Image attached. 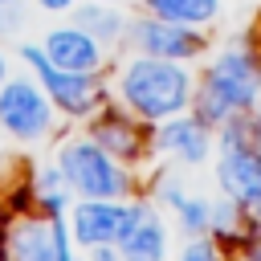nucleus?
Segmentation results:
<instances>
[{
  "label": "nucleus",
  "instance_id": "nucleus-7",
  "mask_svg": "<svg viewBox=\"0 0 261 261\" xmlns=\"http://www.w3.org/2000/svg\"><path fill=\"white\" fill-rule=\"evenodd\" d=\"M139 204H118V200H77L69 208V237L77 245H118L126 224L135 220Z\"/></svg>",
  "mask_w": 261,
  "mask_h": 261
},
{
  "label": "nucleus",
  "instance_id": "nucleus-12",
  "mask_svg": "<svg viewBox=\"0 0 261 261\" xmlns=\"http://www.w3.org/2000/svg\"><path fill=\"white\" fill-rule=\"evenodd\" d=\"M90 139H94L98 147H106L114 159H135V155H143L139 126H135L130 118H122V114H102V118L94 122Z\"/></svg>",
  "mask_w": 261,
  "mask_h": 261
},
{
  "label": "nucleus",
  "instance_id": "nucleus-20",
  "mask_svg": "<svg viewBox=\"0 0 261 261\" xmlns=\"http://www.w3.org/2000/svg\"><path fill=\"white\" fill-rule=\"evenodd\" d=\"M37 4H41L45 12H65V8H73L77 0H37Z\"/></svg>",
  "mask_w": 261,
  "mask_h": 261
},
{
  "label": "nucleus",
  "instance_id": "nucleus-16",
  "mask_svg": "<svg viewBox=\"0 0 261 261\" xmlns=\"http://www.w3.org/2000/svg\"><path fill=\"white\" fill-rule=\"evenodd\" d=\"M175 216H179V232H184V237H204V232L212 228V200H204V196H184V204L175 208Z\"/></svg>",
  "mask_w": 261,
  "mask_h": 261
},
{
  "label": "nucleus",
  "instance_id": "nucleus-15",
  "mask_svg": "<svg viewBox=\"0 0 261 261\" xmlns=\"http://www.w3.org/2000/svg\"><path fill=\"white\" fill-rule=\"evenodd\" d=\"M69 192H73V188L65 184V175H61L57 163H53V167L45 163V167L33 175V196L41 200V208H45L49 216H61V212L69 208Z\"/></svg>",
  "mask_w": 261,
  "mask_h": 261
},
{
  "label": "nucleus",
  "instance_id": "nucleus-23",
  "mask_svg": "<svg viewBox=\"0 0 261 261\" xmlns=\"http://www.w3.org/2000/svg\"><path fill=\"white\" fill-rule=\"evenodd\" d=\"M0 261H8V249H0Z\"/></svg>",
  "mask_w": 261,
  "mask_h": 261
},
{
  "label": "nucleus",
  "instance_id": "nucleus-25",
  "mask_svg": "<svg viewBox=\"0 0 261 261\" xmlns=\"http://www.w3.org/2000/svg\"><path fill=\"white\" fill-rule=\"evenodd\" d=\"M69 261H73V257H69Z\"/></svg>",
  "mask_w": 261,
  "mask_h": 261
},
{
  "label": "nucleus",
  "instance_id": "nucleus-18",
  "mask_svg": "<svg viewBox=\"0 0 261 261\" xmlns=\"http://www.w3.org/2000/svg\"><path fill=\"white\" fill-rule=\"evenodd\" d=\"M245 261H261V224H249V237H245Z\"/></svg>",
  "mask_w": 261,
  "mask_h": 261
},
{
  "label": "nucleus",
  "instance_id": "nucleus-1",
  "mask_svg": "<svg viewBox=\"0 0 261 261\" xmlns=\"http://www.w3.org/2000/svg\"><path fill=\"white\" fill-rule=\"evenodd\" d=\"M257 98H261V57L253 45L232 41L204 69L192 94V106H196V118H204L208 126H220L232 114H249Z\"/></svg>",
  "mask_w": 261,
  "mask_h": 261
},
{
  "label": "nucleus",
  "instance_id": "nucleus-19",
  "mask_svg": "<svg viewBox=\"0 0 261 261\" xmlns=\"http://www.w3.org/2000/svg\"><path fill=\"white\" fill-rule=\"evenodd\" d=\"M90 261H122L118 245H90Z\"/></svg>",
  "mask_w": 261,
  "mask_h": 261
},
{
  "label": "nucleus",
  "instance_id": "nucleus-2",
  "mask_svg": "<svg viewBox=\"0 0 261 261\" xmlns=\"http://www.w3.org/2000/svg\"><path fill=\"white\" fill-rule=\"evenodd\" d=\"M192 94H196V77H192V69H184V61L139 53L118 69L122 106L147 122H163L171 114H184L192 106Z\"/></svg>",
  "mask_w": 261,
  "mask_h": 261
},
{
  "label": "nucleus",
  "instance_id": "nucleus-3",
  "mask_svg": "<svg viewBox=\"0 0 261 261\" xmlns=\"http://www.w3.org/2000/svg\"><path fill=\"white\" fill-rule=\"evenodd\" d=\"M57 167H61L65 184L77 196H86V200H122L130 192V171L122 167V159H114L94 139H69V143H61Z\"/></svg>",
  "mask_w": 261,
  "mask_h": 261
},
{
  "label": "nucleus",
  "instance_id": "nucleus-6",
  "mask_svg": "<svg viewBox=\"0 0 261 261\" xmlns=\"http://www.w3.org/2000/svg\"><path fill=\"white\" fill-rule=\"evenodd\" d=\"M126 37L139 53L147 57H167V61H192L204 53V37L192 24H175V20H159V16H143L135 24H126Z\"/></svg>",
  "mask_w": 261,
  "mask_h": 261
},
{
  "label": "nucleus",
  "instance_id": "nucleus-10",
  "mask_svg": "<svg viewBox=\"0 0 261 261\" xmlns=\"http://www.w3.org/2000/svg\"><path fill=\"white\" fill-rule=\"evenodd\" d=\"M155 147L188 167H200L212 151V135H208V122L196 118V114H171L163 118L159 135H155Z\"/></svg>",
  "mask_w": 261,
  "mask_h": 261
},
{
  "label": "nucleus",
  "instance_id": "nucleus-4",
  "mask_svg": "<svg viewBox=\"0 0 261 261\" xmlns=\"http://www.w3.org/2000/svg\"><path fill=\"white\" fill-rule=\"evenodd\" d=\"M20 57L33 65L41 90L49 94V102H53L61 114H69V118H86V114L98 110V102H102V86L94 82V73L57 69V65L41 53V45H20Z\"/></svg>",
  "mask_w": 261,
  "mask_h": 261
},
{
  "label": "nucleus",
  "instance_id": "nucleus-22",
  "mask_svg": "<svg viewBox=\"0 0 261 261\" xmlns=\"http://www.w3.org/2000/svg\"><path fill=\"white\" fill-rule=\"evenodd\" d=\"M253 122H257V135H261V98H257V118Z\"/></svg>",
  "mask_w": 261,
  "mask_h": 261
},
{
  "label": "nucleus",
  "instance_id": "nucleus-9",
  "mask_svg": "<svg viewBox=\"0 0 261 261\" xmlns=\"http://www.w3.org/2000/svg\"><path fill=\"white\" fill-rule=\"evenodd\" d=\"M41 53L57 65V69H73V73H98L102 69V41L90 37L82 24H65V29H49Z\"/></svg>",
  "mask_w": 261,
  "mask_h": 261
},
{
  "label": "nucleus",
  "instance_id": "nucleus-21",
  "mask_svg": "<svg viewBox=\"0 0 261 261\" xmlns=\"http://www.w3.org/2000/svg\"><path fill=\"white\" fill-rule=\"evenodd\" d=\"M4 77H8V57H4V49H0V86H4Z\"/></svg>",
  "mask_w": 261,
  "mask_h": 261
},
{
  "label": "nucleus",
  "instance_id": "nucleus-14",
  "mask_svg": "<svg viewBox=\"0 0 261 261\" xmlns=\"http://www.w3.org/2000/svg\"><path fill=\"white\" fill-rule=\"evenodd\" d=\"M73 24H82V29H86L90 37H98L102 45H114V41H122V33H126V16H122L114 4H86V8H77Z\"/></svg>",
  "mask_w": 261,
  "mask_h": 261
},
{
  "label": "nucleus",
  "instance_id": "nucleus-8",
  "mask_svg": "<svg viewBox=\"0 0 261 261\" xmlns=\"http://www.w3.org/2000/svg\"><path fill=\"white\" fill-rule=\"evenodd\" d=\"M69 232L61 216H24L8 232V261H69Z\"/></svg>",
  "mask_w": 261,
  "mask_h": 261
},
{
  "label": "nucleus",
  "instance_id": "nucleus-5",
  "mask_svg": "<svg viewBox=\"0 0 261 261\" xmlns=\"http://www.w3.org/2000/svg\"><path fill=\"white\" fill-rule=\"evenodd\" d=\"M0 126L20 139V143H37L49 135L53 126V102L49 94L41 90V82L33 77H4L0 86Z\"/></svg>",
  "mask_w": 261,
  "mask_h": 261
},
{
  "label": "nucleus",
  "instance_id": "nucleus-13",
  "mask_svg": "<svg viewBox=\"0 0 261 261\" xmlns=\"http://www.w3.org/2000/svg\"><path fill=\"white\" fill-rule=\"evenodd\" d=\"M143 8L159 20H175V24H212L220 16V0H143Z\"/></svg>",
  "mask_w": 261,
  "mask_h": 261
},
{
  "label": "nucleus",
  "instance_id": "nucleus-17",
  "mask_svg": "<svg viewBox=\"0 0 261 261\" xmlns=\"http://www.w3.org/2000/svg\"><path fill=\"white\" fill-rule=\"evenodd\" d=\"M175 261H224V257H220V245H216V241H208V237H188V245L179 249Z\"/></svg>",
  "mask_w": 261,
  "mask_h": 261
},
{
  "label": "nucleus",
  "instance_id": "nucleus-11",
  "mask_svg": "<svg viewBox=\"0 0 261 261\" xmlns=\"http://www.w3.org/2000/svg\"><path fill=\"white\" fill-rule=\"evenodd\" d=\"M118 253H122V261H163L167 257V224L159 220V212L151 204H139L135 220L118 237Z\"/></svg>",
  "mask_w": 261,
  "mask_h": 261
},
{
  "label": "nucleus",
  "instance_id": "nucleus-24",
  "mask_svg": "<svg viewBox=\"0 0 261 261\" xmlns=\"http://www.w3.org/2000/svg\"><path fill=\"white\" fill-rule=\"evenodd\" d=\"M0 4H12V0H0Z\"/></svg>",
  "mask_w": 261,
  "mask_h": 261
}]
</instances>
